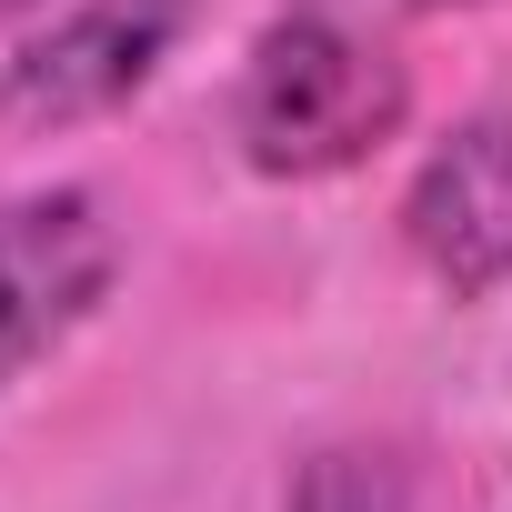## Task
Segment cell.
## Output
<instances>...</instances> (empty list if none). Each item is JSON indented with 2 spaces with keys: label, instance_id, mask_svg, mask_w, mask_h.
<instances>
[{
  "label": "cell",
  "instance_id": "cell-1",
  "mask_svg": "<svg viewBox=\"0 0 512 512\" xmlns=\"http://www.w3.org/2000/svg\"><path fill=\"white\" fill-rule=\"evenodd\" d=\"M412 111V71L392 61L382 31L342 21V11H282L241 61L231 91V131L241 161L262 181H332L352 161H372Z\"/></svg>",
  "mask_w": 512,
  "mask_h": 512
},
{
  "label": "cell",
  "instance_id": "cell-2",
  "mask_svg": "<svg viewBox=\"0 0 512 512\" xmlns=\"http://www.w3.org/2000/svg\"><path fill=\"white\" fill-rule=\"evenodd\" d=\"M191 31V0H71L0 61V121L11 131H81L131 111Z\"/></svg>",
  "mask_w": 512,
  "mask_h": 512
},
{
  "label": "cell",
  "instance_id": "cell-3",
  "mask_svg": "<svg viewBox=\"0 0 512 512\" xmlns=\"http://www.w3.org/2000/svg\"><path fill=\"white\" fill-rule=\"evenodd\" d=\"M121 282V221L101 211V191L61 181L0 211V392L21 372H41Z\"/></svg>",
  "mask_w": 512,
  "mask_h": 512
},
{
  "label": "cell",
  "instance_id": "cell-4",
  "mask_svg": "<svg viewBox=\"0 0 512 512\" xmlns=\"http://www.w3.org/2000/svg\"><path fill=\"white\" fill-rule=\"evenodd\" d=\"M402 241L452 302L512 292V111H472L422 151L402 191Z\"/></svg>",
  "mask_w": 512,
  "mask_h": 512
},
{
  "label": "cell",
  "instance_id": "cell-5",
  "mask_svg": "<svg viewBox=\"0 0 512 512\" xmlns=\"http://www.w3.org/2000/svg\"><path fill=\"white\" fill-rule=\"evenodd\" d=\"M282 512H412V462L392 442H322L292 462Z\"/></svg>",
  "mask_w": 512,
  "mask_h": 512
},
{
  "label": "cell",
  "instance_id": "cell-6",
  "mask_svg": "<svg viewBox=\"0 0 512 512\" xmlns=\"http://www.w3.org/2000/svg\"><path fill=\"white\" fill-rule=\"evenodd\" d=\"M51 0H0V31H21V21H41Z\"/></svg>",
  "mask_w": 512,
  "mask_h": 512
},
{
  "label": "cell",
  "instance_id": "cell-7",
  "mask_svg": "<svg viewBox=\"0 0 512 512\" xmlns=\"http://www.w3.org/2000/svg\"><path fill=\"white\" fill-rule=\"evenodd\" d=\"M432 11H452V0H432Z\"/></svg>",
  "mask_w": 512,
  "mask_h": 512
}]
</instances>
